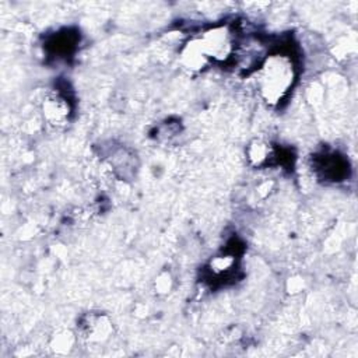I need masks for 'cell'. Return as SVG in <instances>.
<instances>
[{
  "label": "cell",
  "instance_id": "277c9868",
  "mask_svg": "<svg viewBox=\"0 0 358 358\" xmlns=\"http://www.w3.org/2000/svg\"><path fill=\"white\" fill-rule=\"evenodd\" d=\"M76 43H77V35L71 34L69 31H64V32L56 34V36L52 38L49 48L52 49V52L55 55L66 56L73 50Z\"/></svg>",
  "mask_w": 358,
  "mask_h": 358
},
{
  "label": "cell",
  "instance_id": "3957f363",
  "mask_svg": "<svg viewBox=\"0 0 358 358\" xmlns=\"http://www.w3.org/2000/svg\"><path fill=\"white\" fill-rule=\"evenodd\" d=\"M317 169L327 180H341L347 175L348 165L343 157L337 154H326L319 161Z\"/></svg>",
  "mask_w": 358,
  "mask_h": 358
},
{
  "label": "cell",
  "instance_id": "6da1fadb",
  "mask_svg": "<svg viewBox=\"0 0 358 358\" xmlns=\"http://www.w3.org/2000/svg\"><path fill=\"white\" fill-rule=\"evenodd\" d=\"M294 81L295 63L285 52L273 53L259 64L257 85L268 103H278L292 88Z\"/></svg>",
  "mask_w": 358,
  "mask_h": 358
},
{
  "label": "cell",
  "instance_id": "7a4b0ae2",
  "mask_svg": "<svg viewBox=\"0 0 358 358\" xmlns=\"http://www.w3.org/2000/svg\"><path fill=\"white\" fill-rule=\"evenodd\" d=\"M43 115L52 124H63L69 120L71 108L70 101L64 95L56 92L49 95L43 102Z\"/></svg>",
  "mask_w": 358,
  "mask_h": 358
}]
</instances>
